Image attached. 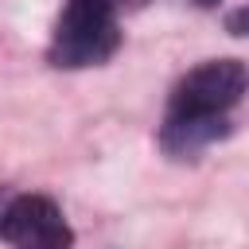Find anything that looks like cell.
Segmentation results:
<instances>
[{"mask_svg":"<svg viewBox=\"0 0 249 249\" xmlns=\"http://www.w3.org/2000/svg\"><path fill=\"white\" fill-rule=\"evenodd\" d=\"M249 93V66L241 58H206L187 70L163 109L160 148L171 160H191L214 140L230 136V113Z\"/></svg>","mask_w":249,"mask_h":249,"instance_id":"6da1fadb","label":"cell"},{"mask_svg":"<svg viewBox=\"0 0 249 249\" xmlns=\"http://www.w3.org/2000/svg\"><path fill=\"white\" fill-rule=\"evenodd\" d=\"M117 16L121 12L109 0H66L47 47V62L58 70H86L109 62L121 47Z\"/></svg>","mask_w":249,"mask_h":249,"instance_id":"7a4b0ae2","label":"cell"},{"mask_svg":"<svg viewBox=\"0 0 249 249\" xmlns=\"http://www.w3.org/2000/svg\"><path fill=\"white\" fill-rule=\"evenodd\" d=\"M0 241L8 249H74V230L51 195H16L0 206Z\"/></svg>","mask_w":249,"mask_h":249,"instance_id":"3957f363","label":"cell"},{"mask_svg":"<svg viewBox=\"0 0 249 249\" xmlns=\"http://www.w3.org/2000/svg\"><path fill=\"white\" fill-rule=\"evenodd\" d=\"M226 31H230V35H249V4H245V8H233V12L226 16Z\"/></svg>","mask_w":249,"mask_h":249,"instance_id":"277c9868","label":"cell"},{"mask_svg":"<svg viewBox=\"0 0 249 249\" xmlns=\"http://www.w3.org/2000/svg\"><path fill=\"white\" fill-rule=\"evenodd\" d=\"M117 12H124V8H140V4H148V0H109Z\"/></svg>","mask_w":249,"mask_h":249,"instance_id":"5b68a950","label":"cell"},{"mask_svg":"<svg viewBox=\"0 0 249 249\" xmlns=\"http://www.w3.org/2000/svg\"><path fill=\"white\" fill-rule=\"evenodd\" d=\"M198 8H214V4H222V0H195Z\"/></svg>","mask_w":249,"mask_h":249,"instance_id":"8992f818","label":"cell"}]
</instances>
